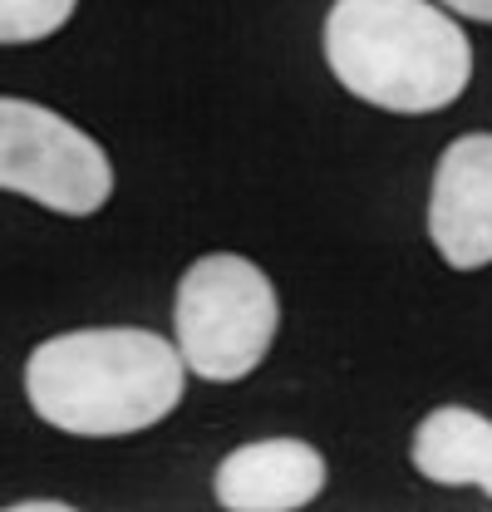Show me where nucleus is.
<instances>
[{"instance_id":"obj_1","label":"nucleus","mask_w":492,"mask_h":512,"mask_svg":"<svg viewBox=\"0 0 492 512\" xmlns=\"http://www.w3.org/2000/svg\"><path fill=\"white\" fill-rule=\"evenodd\" d=\"M187 389V365L168 335L138 325L69 330L30 350V409L79 439H123L163 424Z\"/></svg>"},{"instance_id":"obj_2","label":"nucleus","mask_w":492,"mask_h":512,"mask_svg":"<svg viewBox=\"0 0 492 512\" xmlns=\"http://www.w3.org/2000/svg\"><path fill=\"white\" fill-rule=\"evenodd\" d=\"M325 64L374 109L438 114L463 99L473 45L429 0H335L325 15Z\"/></svg>"},{"instance_id":"obj_3","label":"nucleus","mask_w":492,"mask_h":512,"mask_svg":"<svg viewBox=\"0 0 492 512\" xmlns=\"http://www.w3.org/2000/svg\"><path fill=\"white\" fill-rule=\"evenodd\" d=\"M281 325V301L271 276L237 252L197 256L173 296V335L187 375L207 384L246 380Z\"/></svg>"},{"instance_id":"obj_4","label":"nucleus","mask_w":492,"mask_h":512,"mask_svg":"<svg viewBox=\"0 0 492 512\" xmlns=\"http://www.w3.org/2000/svg\"><path fill=\"white\" fill-rule=\"evenodd\" d=\"M0 192H20L60 217H94L114 197V163L64 114L0 94Z\"/></svg>"},{"instance_id":"obj_5","label":"nucleus","mask_w":492,"mask_h":512,"mask_svg":"<svg viewBox=\"0 0 492 512\" xmlns=\"http://www.w3.org/2000/svg\"><path fill=\"white\" fill-rule=\"evenodd\" d=\"M429 237L453 271L492 266V133H463L443 148L429 192Z\"/></svg>"},{"instance_id":"obj_6","label":"nucleus","mask_w":492,"mask_h":512,"mask_svg":"<svg viewBox=\"0 0 492 512\" xmlns=\"http://www.w3.org/2000/svg\"><path fill=\"white\" fill-rule=\"evenodd\" d=\"M212 493L227 512H296L325 493V453L306 439H256L217 463Z\"/></svg>"},{"instance_id":"obj_7","label":"nucleus","mask_w":492,"mask_h":512,"mask_svg":"<svg viewBox=\"0 0 492 512\" xmlns=\"http://www.w3.org/2000/svg\"><path fill=\"white\" fill-rule=\"evenodd\" d=\"M414 468L443 488H478L492 498V419L463 404L424 414L409 448Z\"/></svg>"},{"instance_id":"obj_8","label":"nucleus","mask_w":492,"mask_h":512,"mask_svg":"<svg viewBox=\"0 0 492 512\" xmlns=\"http://www.w3.org/2000/svg\"><path fill=\"white\" fill-rule=\"evenodd\" d=\"M79 0H0V45H35L69 25Z\"/></svg>"},{"instance_id":"obj_9","label":"nucleus","mask_w":492,"mask_h":512,"mask_svg":"<svg viewBox=\"0 0 492 512\" xmlns=\"http://www.w3.org/2000/svg\"><path fill=\"white\" fill-rule=\"evenodd\" d=\"M438 5H448V10L463 15V20H483V25H492V0H438Z\"/></svg>"},{"instance_id":"obj_10","label":"nucleus","mask_w":492,"mask_h":512,"mask_svg":"<svg viewBox=\"0 0 492 512\" xmlns=\"http://www.w3.org/2000/svg\"><path fill=\"white\" fill-rule=\"evenodd\" d=\"M15 512H69V503H55V498H35V503H15Z\"/></svg>"}]
</instances>
